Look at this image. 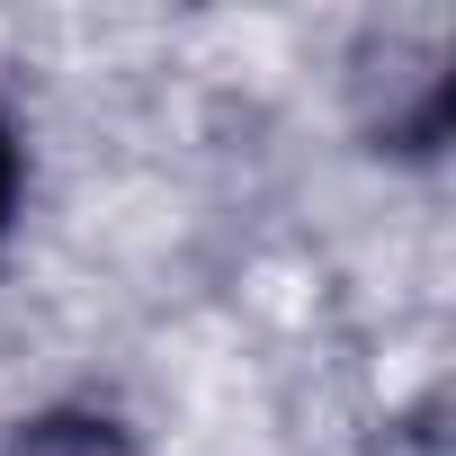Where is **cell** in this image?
Instances as JSON below:
<instances>
[{
  "mask_svg": "<svg viewBox=\"0 0 456 456\" xmlns=\"http://www.w3.org/2000/svg\"><path fill=\"white\" fill-rule=\"evenodd\" d=\"M10 206H19V143H10V126H0V224H10Z\"/></svg>",
  "mask_w": 456,
  "mask_h": 456,
  "instance_id": "7a4b0ae2",
  "label": "cell"
},
{
  "mask_svg": "<svg viewBox=\"0 0 456 456\" xmlns=\"http://www.w3.org/2000/svg\"><path fill=\"white\" fill-rule=\"evenodd\" d=\"M0 456H143V447H134L108 411H37V420L10 429Z\"/></svg>",
  "mask_w": 456,
  "mask_h": 456,
  "instance_id": "6da1fadb",
  "label": "cell"
}]
</instances>
